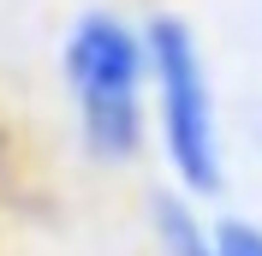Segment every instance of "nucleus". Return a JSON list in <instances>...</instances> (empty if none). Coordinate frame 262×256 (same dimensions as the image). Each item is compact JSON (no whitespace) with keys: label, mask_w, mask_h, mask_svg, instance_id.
<instances>
[{"label":"nucleus","mask_w":262,"mask_h":256,"mask_svg":"<svg viewBox=\"0 0 262 256\" xmlns=\"http://www.w3.org/2000/svg\"><path fill=\"white\" fill-rule=\"evenodd\" d=\"M66 78L78 90L83 131L101 161H125L137 149V42L114 18H83L66 42Z\"/></svg>","instance_id":"nucleus-1"},{"label":"nucleus","mask_w":262,"mask_h":256,"mask_svg":"<svg viewBox=\"0 0 262 256\" xmlns=\"http://www.w3.org/2000/svg\"><path fill=\"white\" fill-rule=\"evenodd\" d=\"M149 60L161 83V119H167V149L179 161L191 191H214L221 167H214V119H209V83L196 66V42L179 18H155L149 30Z\"/></svg>","instance_id":"nucleus-2"},{"label":"nucleus","mask_w":262,"mask_h":256,"mask_svg":"<svg viewBox=\"0 0 262 256\" xmlns=\"http://www.w3.org/2000/svg\"><path fill=\"white\" fill-rule=\"evenodd\" d=\"M155 232H161L167 256H221V250H214V239H203L196 215L179 203V197H155Z\"/></svg>","instance_id":"nucleus-3"},{"label":"nucleus","mask_w":262,"mask_h":256,"mask_svg":"<svg viewBox=\"0 0 262 256\" xmlns=\"http://www.w3.org/2000/svg\"><path fill=\"white\" fill-rule=\"evenodd\" d=\"M214 250H221V256H262V226L221 221V226H214Z\"/></svg>","instance_id":"nucleus-4"}]
</instances>
